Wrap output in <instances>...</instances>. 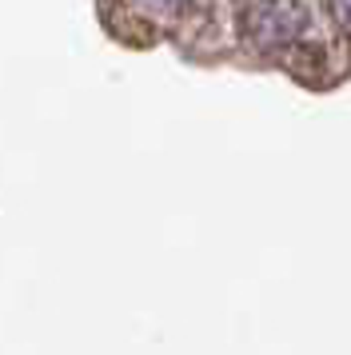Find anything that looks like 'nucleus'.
<instances>
[{
  "label": "nucleus",
  "instance_id": "nucleus-1",
  "mask_svg": "<svg viewBox=\"0 0 351 355\" xmlns=\"http://www.w3.org/2000/svg\"><path fill=\"white\" fill-rule=\"evenodd\" d=\"M335 12H339V20L351 24V0H335Z\"/></svg>",
  "mask_w": 351,
  "mask_h": 355
}]
</instances>
